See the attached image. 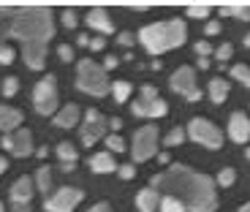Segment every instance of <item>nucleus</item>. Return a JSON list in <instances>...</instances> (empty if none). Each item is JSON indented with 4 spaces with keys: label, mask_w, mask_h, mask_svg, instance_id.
<instances>
[{
    "label": "nucleus",
    "mask_w": 250,
    "mask_h": 212,
    "mask_svg": "<svg viewBox=\"0 0 250 212\" xmlns=\"http://www.w3.org/2000/svg\"><path fill=\"white\" fill-rule=\"evenodd\" d=\"M90 169L95 174H109V171H117V163H114L112 152H95L90 158Z\"/></svg>",
    "instance_id": "19"
},
{
    "label": "nucleus",
    "mask_w": 250,
    "mask_h": 212,
    "mask_svg": "<svg viewBox=\"0 0 250 212\" xmlns=\"http://www.w3.org/2000/svg\"><path fill=\"white\" fill-rule=\"evenodd\" d=\"M133 174H136V166H133V163H123V166H120V177H123V180H131Z\"/></svg>",
    "instance_id": "38"
},
{
    "label": "nucleus",
    "mask_w": 250,
    "mask_h": 212,
    "mask_svg": "<svg viewBox=\"0 0 250 212\" xmlns=\"http://www.w3.org/2000/svg\"><path fill=\"white\" fill-rule=\"evenodd\" d=\"M104 46H106V38H104V36H95V38H90V49H93V52H101Z\"/></svg>",
    "instance_id": "39"
},
{
    "label": "nucleus",
    "mask_w": 250,
    "mask_h": 212,
    "mask_svg": "<svg viewBox=\"0 0 250 212\" xmlns=\"http://www.w3.org/2000/svg\"><path fill=\"white\" fill-rule=\"evenodd\" d=\"M57 55H60L62 63H71V60H74V49H71L68 44H60V46H57Z\"/></svg>",
    "instance_id": "35"
},
{
    "label": "nucleus",
    "mask_w": 250,
    "mask_h": 212,
    "mask_svg": "<svg viewBox=\"0 0 250 212\" xmlns=\"http://www.w3.org/2000/svg\"><path fill=\"white\" fill-rule=\"evenodd\" d=\"M87 212H112V207H109V201H98V204H93Z\"/></svg>",
    "instance_id": "42"
},
{
    "label": "nucleus",
    "mask_w": 250,
    "mask_h": 212,
    "mask_svg": "<svg viewBox=\"0 0 250 212\" xmlns=\"http://www.w3.org/2000/svg\"><path fill=\"white\" fill-rule=\"evenodd\" d=\"M185 128H174V131H169L166 133V139H163V144H166V147H177V144H182L185 142Z\"/></svg>",
    "instance_id": "27"
},
{
    "label": "nucleus",
    "mask_w": 250,
    "mask_h": 212,
    "mask_svg": "<svg viewBox=\"0 0 250 212\" xmlns=\"http://www.w3.org/2000/svg\"><path fill=\"white\" fill-rule=\"evenodd\" d=\"M0 212H6V207H3V204H0Z\"/></svg>",
    "instance_id": "54"
},
{
    "label": "nucleus",
    "mask_w": 250,
    "mask_h": 212,
    "mask_svg": "<svg viewBox=\"0 0 250 212\" xmlns=\"http://www.w3.org/2000/svg\"><path fill=\"white\" fill-rule=\"evenodd\" d=\"M87 25L93 27V30L104 33V36L114 33V22H112L106 8H93V11H87Z\"/></svg>",
    "instance_id": "15"
},
{
    "label": "nucleus",
    "mask_w": 250,
    "mask_h": 212,
    "mask_svg": "<svg viewBox=\"0 0 250 212\" xmlns=\"http://www.w3.org/2000/svg\"><path fill=\"white\" fill-rule=\"evenodd\" d=\"M136 41H139V38L133 36V33H120V44H123V46H133Z\"/></svg>",
    "instance_id": "41"
},
{
    "label": "nucleus",
    "mask_w": 250,
    "mask_h": 212,
    "mask_svg": "<svg viewBox=\"0 0 250 212\" xmlns=\"http://www.w3.org/2000/svg\"><path fill=\"white\" fill-rule=\"evenodd\" d=\"M57 82L55 76H44V79L36 85L33 90V106H36L38 114H55L57 109Z\"/></svg>",
    "instance_id": "7"
},
{
    "label": "nucleus",
    "mask_w": 250,
    "mask_h": 212,
    "mask_svg": "<svg viewBox=\"0 0 250 212\" xmlns=\"http://www.w3.org/2000/svg\"><path fill=\"white\" fill-rule=\"evenodd\" d=\"M239 212H250V201H248L245 207H239Z\"/></svg>",
    "instance_id": "51"
},
{
    "label": "nucleus",
    "mask_w": 250,
    "mask_h": 212,
    "mask_svg": "<svg viewBox=\"0 0 250 212\" xmlns=\"http://www.w3.org/2000/svg\"><path fill=\"white\" fill-rule=\"evenodd\" d=\"M245 46H248V49H250V33H248V36H245Z\"/></svg>",
    "instance_id": "52"
},
{
    "label": "nucleus",
    "mask_w": 250,
    "mask_h": 212,
    "mask_svg": "<svg viewBox=\"0 0 250 212\" xmlns=\"http://www.w3.org/2000/svg\"><path fill=\"white\" fill-rule=\"evenodd\" d=\"M209 11H212V8L207 6V3H190V6L185 8V14L190 19H207V17H209Z\"/></svg>",
    "instance_id": "24"
},
{
    "label": "nucleus",
    "mask_w": 250,
    "mask_h": 212,
    "mask_svg": "<svg viewBox=\"0 0 250 212\" xmlns=\"http://www.w3.org/2000/svg\"><path fill=\"white\" fill-rule=\"evenodd\" d=\"M136 38L142 41V46L150 55H163L169 49H177V46L185 44L188 38V27L182 19H166V22H152V25L142 27L136 33Z\"/></svg>",
    "instance_id": "3"
},
{
    "label": "nucleus",
    "mask_w": 250,
    "mask_h": 212,
    "mask_svg": "<svg viewBox=\"0 0 250 212\" xmlns=\"http://www.w3.org/2000/svg\"><path fill=\"white\" fill-rule=\"evenodd\" d=\"M158 210L161 212H185V207L177 199H171V196H161V207H158Z\"/></svg>",
    "instance_id": "28"
},
{
    "label": "nucleus",
    "mask_w": 250,
    "mask_h": 212,
    "mask_svg": "<svg viewBox=\"0 0 250 212\" xmlns=\"http://www.w3.org/2000/svg\"><path fill=\"white\" fill-rule=\"evenodd\" d=\"M57 158H60L62 169L71 171V169L76 166V147L71 142H60V144H57Z\"/></svg>",
    "instance_id": "21"
},
{
    "label": "nucleus",
    "mask_w": 250,
    "mask_h": 212,
    "mask_svg": "<svg viewBox=\"0 0 250 212\" xmlns=\"http://www.w3.org/2000/svg\"><path fill=\"white\" fill-rule=\"evenodd\" d=\"M8 17H11L8 33L22 44L25 65L33 71H41L46 65V44L55 33L52 11L49 8H11Z\"/></svg>",
    "instance_id": "2"
},
{
    "label": "nucleus",
    "mask_w": 250,
    "mask_h": 212,
    "mask_svg": "<svg viewBox=\"0 0 250 212\" xmlns=\"http://www.w3.org/2000/svg\"><path fill=\"white\" fill-rule=\"evenodd\" d=\"M223 17H237V19H250V6H223Z\"/></svg>",
    "instance_id": "25"
},
{
    "label": "nucleus",
    "mask_w": 250,
    "mask_h": 212,
    "mask_svg": "<svg viewBox=\"0 0 250 212\" xmlns=\"http://www.w3.org/2000/svg\"><path fill=\"white\" fill-rule=\"evenodd\" d=\"M104 142H106L109 152H123L125 150V142H123V136H120V133H109Z\"/></svg>",
    "instance_id": "29"
},
{
    "label": "nucleus",
    "mask_w": 250,
    "mask_h": 212,
    "mask_svg": "<svg viewBox=\"0 0 250 212\" xmlns=\"http://www.w3.org/2000/svg\"><path fill=\"white\" fill-rule=\"evenodd\" d=\"M62 25L68 27V30H74V27L79 25V17H76L74 8H65V11H62Z\"/></svg>",
    "instance_id": "32"
},
{
    "label": "nucleus",
    "mask_w": 250,
    "mask_h": 212,
    "mask_svg": "<svg viewBox=\"0 0 250 212\" xmlns=\"http://www.w3.org/2000/svg\"><path fill=\"white\" fill-rule=\"evenodd\" d=\"M11 210H14V212H30V207H27V204H14Z\"/></svg>",
    "instance_id": "47"
},
{
    "label": "nucleus",
    "mask_w": 250,
    "mask_h": 212,
    "mask_svg": "<svg viewBox=\"0 0 250 212\" xmlns=\"http://www.w3.org/2000/svg\"><path fill=\"white\" fill-rule=\"evenodd\" d=\"M152 188L158 193L177 199L185 212H215L218 210V193H215V182L207 174H199L188 166H169L163 174L152 177Z\"/></svg>",
    "instance_id": "1"
},
{
    "label": "nucleus",
    "mask_w": 250,
    "mask_h": 212,
    "mask_svg": "<svg viewBox=\"0 0 250 212\" xmlns=\"http://www.w3.org/2000/svg\"><path fill=\"white\" fill-rule=\"evenodd\" d=\"M171 90L180 93V95H185L188 101H199L201 98V90H199V85H196V71L190 68V65L177 68L174 76H171Z\"/></svg>",
    "instance_id": "9"
},
{
    "label": "nucleus",
    "mask_w": 250,
    "mask_h": 212,
    "mask_svg": "<svg viewBox=\"0 0 250 212\" xmlns=\"http://www.w3.org/2000/svg\"><path fill=\"white\" fill-rule=\"evenodd\" d=\"M231 76L239 82V85H245V87H250V68H248V65H242V63H237V65L231 68Z\"/></svg>",
    "instance_id": "26"
},
{
    "label": "nucleus",
    "mask_w": 250,
    "mask_h": 212,
    "mask_svg": "<svg viewBox=\"0 0 250 212\" xmlns=\"http://www.w3.org/2000/svg\"><path fill=\"white\" fill-rule=\"evenodd\" d=\"M199 68H209V57H199Z\"/></svg>",
    "instance_id": "48"
},
{
    "label": "nucleus",
    "mask_w": 250,
    "mask_h": 212,
    "mask_svg": "<svg viewBox=\"0 0 250 212\" xmlns=\"http://www.w3.org/2000/svg\"><path fill=\"white\" fill-rule=\"evenodd\" d=\"M133 114L136 117H163V114L169 112V104L163 98H152V101H144V98H139V101H133Z\"/></svg>",
    "instance_id": "11"
},
{
    "label": "nucleus",
    "mask_w": 250,
    "mask_h": 212,
    "mask_svg": "<svg viewBox=\"0 0 250 212\" xmlns=\"http://www.w3.org/2000/svg\"><path fill=\"white\" fill-rule=\"evenodd\" d=\"M188 136L193 139V142L204 144V147H209V150H220L223 147V133H220V128L204 117H193L188 123Z\"/></svg>",
    "instance_id": "5"
},
{
    "label": "nucleus",
    "mask_w": 250,
    "mask_h": 212,
    "mask_svg": "<svg viewBox=\"0 0 250 212\" xmlns=\"http://www.w3.org/2000/svg\"><path fill=\"white\" fill-rule=\"evenodd\" d=\"M229 136H231V142H237V144L250 142V120H248V114L234 112L231 117H229Z\"/></svg>",
    "instance_id": "13"
},
{
    "label": "nucleus",
    "mask_w": 250,
    "mask_h": 212,
    "mask_svg": "<svg viewBox=\"0 0 250 212\" xmlns=\"http://www.w3.org/2000/svg\"><path fill=\"white\" fill-rule=\"evenodd\" d=\"M117 63H120L117 57H114V55H109V57H106V63H104V68L109 71V68H114V65H117Z\"/></svg>",
    "instance_id": "46"
},
{
    "label": "nucleus",
    "mask_w": 250,
    "mask_h": 212,
    "mask_svg": "<svg viewBox=\"0 0 250 212\" xmlns=\"http://www.w3.org/2000/svg\"><path fill=\"white\" fill-rule=\"evenodd\" d=\"M142 98H144V101H152V98H158V90L152 87V85H144V87H142Z\"/></svg>",
    "instance_id": "40"
},
{
    "label": "nucleus",
    "mask_w": 250,
    "mask_h": 212,
    "mask_svg": "<svg viewBox=\"0 0 250 212\" xmlns=\"http://www.w3.org/2000/svg\"><path fill=\"white\" fill-rule=\"evenodd\" d=\"M131 85H128V82H114L112 85V98L117 101V104H123V101H128L131 98Z\"/></svg>",
    "instance_id": "23"
},
{
    "label": "nucleus",
    "mask_w": 250,
    "mask_h": 212,
    "mask_svg": "<svg viewBox=\"0 0 250 212\" xmlns=\"http://www.w3.org/2000/svg\"><path fill=\"white\" fill-rule=\"evenodd\" d=\"M17 90H19V79L17 76H6V79H3V95L11 98V95H17Z\"/></svg>",
    "instance_id": "30"
},
{
    "label": "nucleus",
    "mask_w": 250,
    "mask_h": 212,
    "mask_svg": "<svg viewBox=\"0 0 250 212\" xmlns=\"http://www.w3.org/2000/svg\"><path fill=\"white\" fill-rule=\"evenodd\" d=\"M0 144H3V150H8L11 155L25 158L33 152V133L25 131V128H19V131H14V133H6Z\"/></svg>",
    "instance_id": "10"
},
{
    "label": "nucleus",
    "mask_w": 250,
    "mask_h": 212,
    "mask_svg": "<svg viewBox=\"0 0 250 212\" xmlns=\"http://www.w3.org/2000/svg\"><path fill=\"white\" fill-rule=\"evenodd\" d=\"M209 101L212 104H223L226 98H229V82L220 79V76H215V79H209Z\"/></svg>",
    "instance_id": "20"
},
{
    "label": "nucleus",
    "mask_w": 250,
    "mask_h": 212,
    "mask_svg": "<svg viewBox=\"0 0 250 212\" xmlns=\"http://www.w3.org/2000/svg\"><path fill=\"white\" fill-rule=\"evenodd\" d=\"M6 36H11L8 30H0V46H6Z\"/></svg>",
    "instance_id": "49"
},
{
    "label": "nucleus",
    "mask_w": 250,
    "mask_h": 212,
    "mask_svg": "<svg viewBox=\"0 0 250 212\" xmlns=\"http://www.w3.org/2000/svg\"><path fill=\"white\" fill-rule=\"evenodd\" d=\"M6 166H8V163H6V158L0 155V174H3V171H6Z\"/></svg>",
    "instance_id": "50"
},
{
    "label": "nucleus",
    "mask_w": 250,
    "mask_h": 212,
    "mask_svg": "<svg viewBox=\"0 0 250 212\" xmlns=\"http://www.w3.org/2000/svg\"><path fill=\"white\" fill-rule=\"evenodd\" d=\"M106 131H109V117L101 120V123H82V131H79L82 144H84V147H93L95 142H104V139L109 136Z\"/></svg>",
    "instance_id": "12"
},
{
    "label": "nucleus",
    "mask_w": 250,
    "mask_h": 212,
    "mask_svg": "<svg viewBox=\"0 0 250 212\" xmlns=\"http://www.w3.org/2000/svg\"><path fill=\"white\" fill-rule=\"evenodd\" d=\"M79 117H82V109L76 104H68L55 114V125L57 128H74V125L79 123Z\"/></svg>",
    "instance_id": "18"
},
{
    "label": "nucleus",
    "mask_w": 250,
    "mask_h": 212,
    "mask_svg": "<svg viewBox=\"0 0 250 212\" xmlns=\"http://www.w3.org/2000/svg\"><path fill=\"white\" fill-rule=\"evenodd\" d=\"M14 57H17V52H14L8 44H6V46H0V65H11Z\"/></svg>",
    "instance_id": "33"
},
{
    "label": "nucleus",
    "mask_w": 250,
    "mask_h": 212,
    "mask_svg": "<svg viewBox=\"0 0 250 212\" xmlns=\"http://www.w3.org/2000/svg\"><path fill=\"white\" fill-rule=\"evenodd\" d=\"M155 152H158V128L155 125H142V128L133 133V142H131L133 161L144 163V161H150Z\"/></svg>",
    "instance_id": "6"
},
{
    "label": "nucleus",
    "mask_w": 250,
    "mask_h": 212,
    "mask_svg": "<svg viewBox=\"0 0 250 212\" xmlns=\"http://www.w3.org/2000/svg\"><path fill=\"white\" fill-rule=\"evenodd\" d=\"M76 87L87 95H95V98H104L106 93H112V82H109V74L104 65H98L95 60L84 57L76 65Z\"/></svg>",
    "instance_id": "4"
},
{
    "label": "nucleus",
    "mask_w": 250,
    "mask_h": 212,
    "mask_svg": "<svg viewBox=\"0 0 250 212\" xmlns=\"http://www.w3.org/2000/svg\"><path fill=\"white\" fill-rule=\"evenodd\" d=\"M36 188L41 191V193H46V199H49V191H52V171L46 166H41L36 171Z\"/></svg>",
    "instance_id": "22"
},
{
    "label": "nucleus",
    "mask_w": 250,
    "mask_h": 212,
    "mask_svg": "<svg viewBox=\"0 0 250 212\" xmlns=\"http://www.w3.org/2000/svg\"><path fill=\"white\" fill-rule=\"evenodd\" d=\"M19 125H22V112L14 109V106L0 104V131L14 133V131H19Z\"/></svg>",
    "instance_id": "16"
},
{
    "label": "nucleus",
    "mask_w": 250,
    "mask_h": 212,
    "mask_svg": "<svg viewBox=\"0 0 250 212\" xmlns=\"http://www.w3.org/2000/svg\"><path fill=\"white\" fill-rule=\"evenodd\" d=\"M120 128H123V120H120V117H109V131L117 133Z\"/></svg>",
    "instance_id": "43"
},
{
    "label": "nucleus",
    "mask_w": 250,
    "mask_h": 212,
    "mask_svg": "<svg viewBox=\"0 0 250 212\" xmlns=\"http://www.w3.org/2000/svg\"><path fill=\"white\" fill-rule=\"evenodd\" d=\"M231 55H234V46H231V44H220L218 49H215V57H218L220 63H226Z\"/></svg>",
    "instance_id": "34"
},
{
    "label": "nucleus",
    "mask_w": 250,
    "mask_h": 212,
    "mask_svg": "<svg viewBox=\"0 0 250 212\" xmlns=\"http://www.w3.org/2000/svg\"><path fill=\"white\" fill-rule=\"evenodd\" d=\"M33 185H36L33 177H19V180L11 185V204H30Z\"/></svg>",
    "instance_id": "14"
},
{
    "label": "nucleus",
    "mask_w": 250,
    "mask_h": 212,
    "mask_svg": "<svg viewBox=\"0 0 250 212\" xmlns=\"http://www.w3.org/2000/svg\"><path fill=\"white\" fill-rule=\"evenodd\" d=\"M245 155H248V161H250V147H248V150H245Z\"/></svg>",
    "instance_id": "53"
},
{
    "label": "nucleus",
    "mask_w": 250,
    "mask_h": 212,
    "mask_svg": "<svg viewBox=\"0 0 250 212\" xmlns=\"http://www.w3.org/2000/svg\"><path fill=\"white\" fill-rule=\"evenodd\" d=\"M136 207L139 212H158L161 207V193H158L155 188H144L136 193Z\"/></svg>",
    "instance_id": "17"
},
{
    "label": "nucleus",
    "mask_w": 250,
    "mask_h": 212,
    "mask_svg": "<svg viewBox=\"0 0 250 212\" xmlns=\"http://www.w3.org/2000/svg\"><path fill=\"white\" fill-rule=\"evenodd\" d=\"M84 199V191L79 188H57L55 193H49V199L44 201L46 212H74V207Z\"/></svg>",
    "instance_id": "8"
},
{
    "label": "nucleus",
    "mask_w": 250,
    "mask_h": 212,
    "mask_svg": "<svg viewBox=\"0 0 250 212\" xmlns=\"http://www.w3.org/2000/svg\"><path fill=\"white\" fill-rule=\"evenodd\" d=\"M207 36H218V33H220V25H218V22H207Z\"/></svg>",
    "instance_id": "44"
},
{
    "label": "nucleus",
    "mask_w": 250,
    "mask_h": 212,
    "mask_svg": "<svg viewBox=\"0 0 250 212\" xmlns=\"http://www.w3.org/2000/svg\"><path fill=\"white\" fill-rule=\"evenodd\" d=\"M234 180H237V171H234V169H223L218 174V185H223V188L234 185Z\"/></svg>",
    "instance_id": "31"
},
{
    "label": "nucleus",
    "mask_w": 250,
    "mask_h": 212,
    "mask_svg": "<svg viewBox=\"0 0 250 212\" xmlns=\"http://www.w3.org/2000/svg\"><path fill=\"white\" fill-rule=\"evenodd\" d=\"M101 120H106V117H104L98 109H87V112H84V123H101Z\"/></svg>",
    "instance_id": "37"
},
{
    "label": "nucleus",
    "mask_w": 250,
    "mask_h": 212,
    "mask_svg": "<svg viewBox=\"0 0 250 212\" xmlns=\"http://www.w3.org/2000/svg\"><path fill=\"white\" fill-rule=\"evenodd\" d=\"M196 55H199V57H209V55H212L209 41H199V44H196Z\"/></svg>",
    "instance_id": "36"
},
{
    "label": "nucleus",
    "mask_w": 250,
    "mask_h": 212,
    "mask_svg": "<svg viewBox=\"0 0 250 212\" xmlns=\"http://www.w3.org/2000/svg\"><path fill=\"white\" fill-rule=\"evenodd\" d=\"M76 44H79V46H90V36H87V33H79V36H76Z\"/></svg>",
    "instance_id": "45"
}]
</instances>
